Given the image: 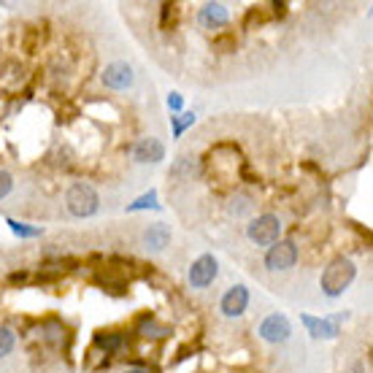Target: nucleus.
<instances>
[{
  "mask_svg": "<svg viewBox=\"0 0 373 373\" xmlns=\"http://www.w3.org/2000/svg\"><path fill=\"white\" fill-rule=\"evenodd\" d=\"M27 273H11V284H25Z\"/></svg>",
  "mask_w": 373,
  "mask_h": 373,
  "instance_id": "obj_27",
  "label": "nucleus"
},
{
  "mask_svg": "<svg viewBox=\"0 0 373 373\" xmlns=\"http://www.w3.org/2000/svg\"><path fill=\"white\" fill-rule=\"evenodd\" d=\"M165 103H168V108H171L174 114H182V108H184V95H182V93H171L168 98H165Z\"/></svg>",
  "mask_w": 373,
  "mask_h": 373,
  "instance_id": "obj_26",
  "label": "nucleus"
},
{
  "mask_svg": "<svg viewBox=\"0 0 373 373\" xmlns=\"http://www.w3.org/2000/svg\"><path fill=\"white\" fill-rule=\"evenodd\" d=\"M11 189H14V176L9 174V171H3V168H0V200L9 198V195H11Z\"/></svg>",
  "mask_w": 373,
  "mask_h": 373,
  "instance_id": "obj_25",
  "label": "nucleus"
},
{
  "mask_svg": "<svg viewBox=\"0 0 373 373\" xmlns=\"http://www.w3.org/2000/svg\"><path fill=\"white\" fill-rule=\"evenodd\" d=\"M125 373H149V371H147V368H127Z\"/></svg>",
  "mask_w": 373,
  "mask_h": 373,
  "instance_id": "obj_28",
  "label": "nucleus"
},
{
  "mask_svg": "<svg viewBox=\"0 0 373 373\" xmlns=\"http://www.w3.org/2000/svg\"><path fill=\"white\" fill-rule=\"evenodd\" d=\"M300 322L306 325V330L311 333V338H322V341H330V338H338L341 335V325L333 320V317H311V314H303Z\"/></svg>",
  "mask_w": 373,
  "mask_h": 373,
  "instance_id": "obj_11",
  "label": "nucleus"
},
{
  "mask_svg": "<svg viewBox=\"0 0 373 373\" xmlns=\"http://www.w3.org/2000/svg\"><path fill=\"white\" fill-rule=\"evenodd\" d=\"M103 365H108V357L100 352V349L93 347L90 349V354H87V368H90V371H100Z\"/></svg>",
  "mask_w": 373,
  "mask_h": 373,
  "instance_id": "obj_24",
  "label": "nucleus"
},
{
  "mask_svg": "<svg viewBox=\"0 0 373 373\" xmlns=\"http://www.w3.org/2000/svg\"><path fill=\"white\" fill-rule=\"evenodd\" d=\"M192 171H195V157L182 154L171 168V179H192Z\"/></svg>",
  "mask_w": 373,
  "mask_h": 373,
  "instance_id": "obj_20",
  "label": "nucleus"
},
{
  "mask_svg": "<svg viewBox=\"0 0 373 373\" xmlns=\"http://www.w3.org/2000/svg\"><path fill=\"white\" fill-rule=\"evenodd\" d=\"M14 347H16V333H14L11 327H3V325H0V360L9 357L14 352Z\"/></svg>",
  "mask_w": 373,
  "mask_h": 373,
  "instance_id": "obj_22",
  "label": "nucleus"
},
{
  "mask_svg": "<svg viewBox=\"0 0 373 373\" xmlns=\"http://www.w3.org/2000/svg\"><path fill=\"white\" fill-rule=\"evenodd\" d=\"M216 273H219L216 257H214V254H200L198 260L189 266V284H192L195 290H206L209 284H214Z\"/></svg>",
  "mask_w": 373,
  "mask_h": 373,
  "instance_id": "obj_5",
  "label": "nucleus"
},
{
  "mask_svg": "<svg viewBox=\"0 0 373 373\" xmlns=\"http://www.w3.org/2000/svg\"><path fill=\"white\" fill-rule=\"evenodd\" d=\"M260 338L268 341V344H284V341H290V335H293V325L290 320L284 317V314H270L266 320L260 322Z\"/></svg>",
  "mask_w": 373,
  "mask_h": 373,
  "instance_id": "obj_6",
  "label": "nucleus"
},
{
  "mask_svg": "<svg viewBox=\"0 0 373 373\" xmlns=\"http://www.w3.org/2000/svg\"><path fill=\"white\" fill-rule=\"evenodd\" d=\"M6 225L11 227V233L16 238H38V236H43V227L27 225V222H19V219H6Z\"/></svg>",
  "mask_w": 373,
  "mask_h": 373,
  "instance_id": "obj_17",
  "label": "nucleus"
},
{
  "mask_svg": "<svg viewBox=\"0 0 373 373\" xmlns=\"http://www.w3.org/2000/svg\"><path fill=\"white\" fill-rule=\"evenodd\" d=\"M227 22H230V9L225 3H206L198 11V25L206 27V30L222 33V27H227Z\"/></svg>",
  "mask_w": 373,
  "mask_h": 373,
  "instance_id": "obj_10",
  "label": "nucleus"
},
{
  "mask_svg": "<svg viewBox=\"0 0 373 373\" xmlns=\"http://www.w3.org/2000/svg\"><path fill=\"white\" fill-rule=\"evenodd\" d=\"M252 206L254 203L249 195H236L233 203H230V214H233V216H243L246 211H252Z\"/></svg>",
  "mask_w": 373,
  "mask_h": 373,
  "instance_id": "obj_23",
  "label": "nucleus"
},
{
  "mask_svg": "<svg viewBox=\"0 0 373 373\" xmlns=\"http://www.w3.org/2000/svg\"><path fill=\"white\" fill-rule=\"evenodd\" d=\"M65 206H68V214H70V216L87 219V216H95L98 209H100V195L95 192L93 184L76 182V184L65 192Z\"/></svg>",
  "mask_w": 373,
  "mask_h": 373,
  "instance_id": "obj_2",
  "label": "nucleus"
},
{
  "mask_svg": "<svg viewBox=\"0 0 373 373\" xmlns=\"http://www.w3.org/2000/svg\"><path fill=\"white\" fill-rule=\"evenodd\" d=\"M214 52L219 54H227V52H236V33H219L214 36Z\"/></svg>",
  "mask_w": 373,
  "mask_h": 373,
  "instance_id": "obj_21",
  "label": "nucleus"
},
{
  "mask_svg": "<svg viewBox=\"0 0 373 373\" xmlns=\"http://www.w3.org/2000/svg\"><path fill=\"white\" fill-rule=\"evenodd\" d=\"M195 122H198V117H195L192 111H182V114H176V117H171L174 138H182V135H184V130H189V127H192Z\"/></svg>",
  "mask_w": 373,
  "mask_h": 373,
  "instance_id": "obj_19",
  "label": "nucleus"
},
{
  "mask_svg": "<svg viewBox=\"0 0 373 373\" xmlns=\"http://www.w3.org/2000/svg\"><path fill=\"white\" fill-rule=\"evenodd\" d=\"M357 276V268L349 257H335L327 263V268L322 270V279H320V287L322 293L327 298H338L344 295V290H349V284L354 281Z\"/></svg>",
  "mask_w": 373,
  "mask_h": 373,
  "instance_id": "obj_1",
  "label": "nucleus"
},
{
  "mask_svg": "<svg viewBox=\"0 0 373 373\" xmlns=\"http://www.w3.org/2000/svg\"><path fill=\"white\" fill-rule=\"evenodd\" d=\"M130 154H133V160L141 162V165H147V162H162L165 160V144H162L160 138L149 135V138L135 141L133 149H130Z\"/></svg>",
  "mask_w": 373,
  "mask_h": 373,
  "instance_id": "obj_9",
  "label": "nucleus"
},
{
  "mask_svg": "<svg viewBox=\"0 0 373 373\" xmlns=\"http://www.w3.org/2000/svg\"><path fill=\"white\" fill-rule=\"evenodd\" d=\"M171 238H174V233H171V227L165 225V222H154V225H149L144 230V246H147V252H165Z\"/></svg>",
  "mask_w": 373,
  "mask_h": 373,
  "instance_id": "obj_13",
  "label": "nucleus"
},
{
  "mask_svg": "<svg viewBox=\"0 0 373 373\" xmlns=\"http://www.w3.org/2000/svg\"><path fill=\"white\" fill-rule=\"evenodd\" d=\"M179 16H182L179 3H162L160 6V30H165V33L176 30V25H179Z\"/></svg>",
  "mask_w": 373,
  "mask_h": 373,
  "instance_id": "obj_16",
  "label": "nucleus"
},
{
  "mask_svg": "<svg viewBox=\"0 0 373 373\" xmlns=\"http://www.w3.org/2000/svg\"><path fill=\"white\" fill-rule=\"evenodd\" d=\"M93 347L100 349L103 354H122L125 349H127V335L125 333H117V330H100V333H95L93 338Z\"/></svg>",
  "mask_w": 373,
  "mask_h": 373,
  "instance_id": "obj_14",
  "label": "nucleus"
},
{
  "mask_svg": "<svg viewBox=\"0 0 373 373\" xmlns=\"http://www.w3.org/2000/svg\"><path fill=\"white\" fill-rule=\"evenodd\" d=\"M135 333L141 335V338H149V341H162V338H168V335H171V327H168V325H162L154 314L144 311V314L135 320Z\"/></svg>",
  "mask_w": 373,
  "mask_h": 373,
  "instance_id": "obj_12",
  "label": "nucleus"
},
{
  "mask_svg": "<svg viewBox=\"0 0 373 373\" xmlns=\"http://www.w3.org/2000/svg\"><path fill=\"white\" fill-rule=\"evenodd\" d=\"M38 335H41V341H46L49 347H63L68 338V327L57 320V317H49V320L41 322Z\"/></svg>",
  "mask_w": 373,
  "mask_h": 373,
  "instance_id": "obj_15",
  "label": "nucleus"
},
{
  "mask_svg": "<svg viewBox=\"0 0 373 373\" xmlns=\"http://www.w3.org/2000/svg\"><path fill=\"white\" fill-rule=\"evenodd\" d=\"M281 236V219L276 214H260L246 225V238L257 246H270Z\"/></svg>",
  "mask_w": 373,
  "mask_h": 373,
  "instance_id": "obj_3",
  "label": "nucleus"
},
{
  "mask_svg": "<svg viewBox=\"0 0 373 373\" xmlns=\"http://www.w3.org/2000/svg\"><path fill=\"white\" fill-rule=\"evenodd\" d=\"M246 306H249V290H246L243 284L230 287V290L222 295V300H219V311H222V317H227V320L241 317V314L246 311Z\"/></svg>",
  "mask_w": 373,
  "mask_h": 373,
  "instance_id": "obj_7",
  "label": "nucleus"
},
{
  "mask_svg": "<svg viewBox=\"0 0 373 373\" xmlns=\"http://www.w3.org/2000/svg\"><path fill=\"white\" fill-rule=\"evenodd\" d=\"M133 79H135V73L127 63H111V65H106V70L100 73L103 87H108V90H117V93L127 90V87H133Z\"/></svg>",
  "mask_w": 373,
  "mask_h": 373,
  "instance_id": "obj_8",
  "label": "nucleus"
},
{
  "mask_svg": "<svg viewBox=\"0 0 373 373\" xmlns=\"http://www.w3.org/2000/svg\"><path fill=\"white\" fill-rule=\"evenodd\" d=\"M298 263V246H295V241H276V243H270L266 252V268L268 270H290V268Z\"/></svg>",
  "mask_w": 373,
  "mask_h": 373,
  "instance_id": "obj_4",
  "label": "nucleus"
},
{
  "mask_svg": "<svg viewBox=\"0 0 373 373\" xmlns=\"http://www.w3.org/2000/svg\"><path fill=\"white\" fill-rule=\"evenodd\" d=\"M147 209H160V203H157V189H149V192H144L141 198H135L133 203H127V214L147 211Z\"/></svg>",
  "mask_w": 373,
  "mask_h": 373,
  "instance_id": "obj_18",
  "label": "nucleus"
}]
</instances>
